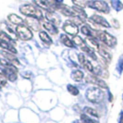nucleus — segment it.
<instances>
[{
    "mask_svg": "<svg viewBox=\"0 0 123 123\" xmlns=\"http://www.w3.org/2000/svg\"><path fill=\"white\" fill-rule=\"evenodd\" d=\"M88 6L90 7H92L93 9H96L100 12L103 13H108L109 12V6L108 5L104 2V1H99V0H94L92 1L88 4Z\"/></svg>",
    "mask_w": 123,
    "mask_h": 123,
    "instance_id": "nucleus-6",
    "label": "nucleus"
},
{
    "mask_svg": "<svg viewBox=\"0 0 123 123\" xmlns=\"http://www.w3.org/2000/svg\"><path fill=\"white\" fill-rule=\"evenodd\" d=\"M98 51L99 55H101V57L102 58H104L106 62H110L111 61V58H112V56H111V53L108 51V50L105 48L104 45H101V44H99L98 46Z\"/></svg>",
    "mask_w": 123,
    "mask_h": 123,
    "instance_id": "nucleus-13",
    "label": "nucleus"
},
{
    "mask_svg": "<svg viewBox=\"0 0 123 123\" xmlns=\"http://www.w3.org/2000/svg\"><path fill=\"white\" fill-rule=\"evenodd\" d=\"M72 2L76 6H80V7H84L86 5L84 0H72Z\"/></svg>",
    "mask_w": 123,
    "mask_h": 123,
    "instance_id": "nucleus-31",
    "label": "nucleus"
},
{
    "mask_svg": "<svg viewBox=\"0 0 123 123\" xmlns=\"http://www.w3.org/2000/svg\"><path fill=\"white\" fill-rule=\"evenodd\" d=\"M7 82V78L2 72H0V89L4 87Z\"/></svg>",
    "mask_w": 123,
    "mask_h": 123,
    "instance_id": "nucleus-28",
    "label": "nucleus"
},
{
    "mask_svg": "<svg viewBox=\"0 0 123 123\" xmlns=\"http://www.w3.org/2000/svg\"><path fill=\"white\" fill-rule=\"evenodd\" d=\"M70 20H71V21H73L74 23L77 25V26H78V25L82 24V22L84 21L82 18H80V17H78V16H72Z\"/></svg>",
    "mask_w": 123,
    "mask_h": 123,
    "instance_id": "nucleus-29",
    "label": "nucleus"
},
{
    "mask_svg": "<svg viewBox=\"0 0 123 123\" xmlns=\"http://www.w3.org/2000/svg\"><path fill=\"white\" fill-rule=\"evenodd\" d=\"M75 123H84V122H82V121H76Z\"/></svg>",
    "mask_w": 123,
    "mask_h": 123,
    "instance_id": "nucleus-33",
    "label": "nucleus"
},
{
    "mask_svg": "<svg viewBox=\"0 0 123 123\" xmlns=\"http://www.w3.org/2000/svg\"><path fill=\"white\" fill-rule=\"evenodd\" d=\"M0 68L3 74L7 78V80H9L10 81H15L17 80L18 69L12 63L7 61L6 59L0 58Z\"/></svg>",
    "mask_w": 123,
    "mask_h": 123,
    "instance_id": "nucleus-1",
    "label": "nucleus"
},
{
    "mask_svg": "<svg viewBox=\"0 0 123 123\" xmlns=\"http://www.w3.org/2000/svg\"><path fill=\"white\" fill-rule=\"evenodd\" d=\"M72 42L76 43V44H78V45H82V44H84V42H83V40L80 38V36H78V35H75L73 36V40H72Z\"/></svg>",
    "mask_w": 123,
    "mask_h": 123,
    "instance_id": "nucleus-30",
    "label": "nucleus"
},
{
    "mask_svg": "<svg viewBox=\"0 0 123 123\" xmlns=\"http://www.w3.org/2000/svg\"><path fill=\"white\" fill-rule=\"evenodd\" d=\"M86 97L92 103H100L104 99V92L100 87H92L87 90Z\"/></svg>",
    "mask_w": 123,
    "mask_h": 123,
    "instance_id": "nucleus-3",
    "label": "nucleus"
},
{
    "mask_svg": "<svg viewBox=\"0 0 123 123\" xmlns=\"http://www.w3.org/2000/svg\"><path fill=\"white\" fill-rule=\"evenodd\" d=\"M85 42H86L85 43H86L87 45H88L89 47L92 48L93 50L98 49L99 43H98V42H97V40L95 39V37H88V38H86Z\"/></svg>",
    "mask_w": 123,
    "mask_h": 123,
    "instance_id": "nucleus-18",
    "label": "nucleus"
},
{
    "mask_svg": "<svg viewBox=\"0 0 123 123\" xmlns=\"http://www.w3.org/2000/svg\"><path fill=\"white\" fill-rule=\"evenodd\" d=\"M20 12L22 13L23 15H26L27 17H35L38 19H43V16L42 11L37 7V6L31 5V4H25L19 7Z\"/></svg>",
    "mask_w": 123,
    "mask_h": 123,
    "instance_id": "nucleus-2",
    "label": "nucleus"
},
{
    "mask_svg": "<svg viewBox=\"0 0 123 123\" xmlns=\"http://www.w3.org/2000/svg\"><path fill=\"white\" fill-rule=\"evenodd\" d=\"M72 78H73V80L75 81H81L82 79H83V72L82 71H80V70H75L73 71V73H72Z\"/></svg>",
    "mask_w": 123,
    "mask_h": 123,
    "instance_id": "nucleus-25",
    "label": "nucleus"
},
{
    "mask_svg": "<svg viewBox=\"0 0 123 123\" xmlns=\"http://www.w3.org/2000/svg\"><path fill=\"white\" fill-rule=\"evenodd\" d=\"M96 37L98 38L99 40L102 42V43L109 46V47H113L116 45L117 43V40L114 36H112L111 34L105 32V31H97L96 32Z\"/></svg>",
    "mask_w": 123,
    "mask_h": 123,
    "instance_id": "nucleus-4",
    "label": "nucleus"
},
{
    "mask_svg": "<svg viewBox=\"0 0 123 123\" xmlns=\"http://www.w3.org/2000/svg\"><path fill=\"white\" fill-rule=\"evenodd\" d=\"M7 19H8L11 23H13V24H15V25L23 24V22H24L23 18L18 17V15H16V14H9L8 17H7Z\"/></svg>",
    "mask_w": 123,
    "mask_h": 123,
    "instance_id": "nucleus-17",
    "label": "nucleus"
},
{
    "mask_svg": "<svg viewBox=\"0 0 123 123\" xmlns=\"http://www.w3.org/2000/svg\"><path fill=\"white\" fill-rule=\"evenodd\" d=\"M60 42H61L64 45L68 46V47H73L74 46L73 42H72L66 34H61V35H60Z\"/></svg>",
    "mask_w": 123,
    "mask_h": 123,
    "instance_id": "nucleus-24",
    "label": "nucleus"
},
{
    "mask_svg": "<svg viewBox=\"0 0 123 123\" xmlns=\"http://www.w3.org/2000/svg\"><path fill=\"white\" fill-rule=\"evenodd\" d=\"M80 31L82 32V34H84V35H86V36H88V37H95L93 30H92V28H90L89 26H87V25L81 26Z\"/></svg>",
    "mask_w": 123,
    "mask_h": 123,
    "instance_id": "nucleus-23",
    "label": "nucleus"
},
{
    "mask_svg": "<svg viewBox=\"0 0 123 123\" xmlns=\"http://www.w3.org/2000/svg\"><path fill=\"white\" fill-rule=\"evenodd\" d=\"M88 1H90V2H92V1H94V0H88Z\"/></svg>",
    "mask_w": 123,
    "mask_h": 123,
    "instance_id": "nucleus-34",
    "label": "nucleus"
},
{
    "mask_svg": "<svg viewBox=\"0 0 123 123\" xmlns=\"http://www.w3.org/2000/svg\"><path fill=\"white\" fill-rule=\"evenodd\" d=\"M16 32L17 35L19 39H21L22 41H29L32 38V33H31V29L24 24L18 25L16 28Z\"/></svg>",
    "mask_w": 123,
    "mask_h": 123,
    "instance_id": "nucleus-5",
    "label": "nucleus"
},
{
    "mask_svg": "<svg viewBox=\"0 0 123 123\" xmlns=\"http://www.w3.org/2000/svg\"><path fill=\"white\" fill-rule=\"evenodd\" d=\"M90 18L99 26H103L105 28H109L110 27L109 23L106 21V19L105 18H103V17H101V16H99V15H92Z\"/></svg>",
    "mask_w": 123,
    "mask_h": 123,
    "instance_id": "nucleus-14",
    "label": "nucleus"
},
{
    "mask_svg": "<svg viewBox=\"0 0 123 123\" xmlns=\"http://www.w3.org/2000/svg\"><path fill=\"white\" fill-rule=\"evenodd\" d=\"M1 55L5 57V59H6L7 61H9L10 63H12L13 65H16V66L20 65V63H19L18 59L17 58V56H15L13 53H10L8 51H2Z\"/></svg>",
    "mask_w": 123,
    "mask_h": 123,
    "instance_id": "nucleus-12",
    "label": "nucleus"
},
{
    "mask_svg": "<svg viewBox=\"0 0 123 123\" xmlns=\"http://www.w3.org/2000/svg\"><path fill=\"white\" fill-rule=\"evenodd\" d=\"M85 80L88 83H92V84H95L98 87L102 88V89H106L107 85L105 81L103 80V79H100L98 76L93 75V74H88L85 77Z\"/></svg>",
    "mask_w": 123,
    "mask_h": 123,
    "instance_id": "nucleus-7",
    "label": "nucleus"
},
{
    "mask_svg": "<svg viewBox=\"0 0 123 123\" xmlns=\"http://www.w3.org/2000/svg\"><path fill=\"white\" fill-rule=\"evenodd\" d=\"M39 36L41 38V40L43 41L44 43H46L47 45H50V44H52L53 43V41H52V39H51V37L49 36V34L46 32V31H40V33H39Z\"/></svg>",
    "mask_w": 123,
    "mask_h": 123,
    "instance_id": "nucleus-22",
    "label": "nucleus"
},
{
    "mask_svg": "<svg viewBox=\"0 0 123 123\" xmlns=\"http://www.w3.org/2000/svg\"><path fill=\"white\" fill-rule=\"evenodd\" d=\"M45 18L47 19V21L53 23L55 26H58L60 24V18L54 11H46L45 12Z\"/></svg>",
    "mask_w": 123,
    "mask_h": 123,
    "instance_id": "nucleus-11",
    "label": "nucleus"
},
{
    "mask_svg": "<svg viewBox=\"0 0 123 123\" xmlns=\"http://www.w3.org/2000/svg\"><path fill=\"white\" fill-rule=\"evenodd\" d=\"M94 75H96V76H98V77H103V78H105V77H107L108 76V74L106 72V70H105V68L102 66V65H97L95 68L93 67V71H92Z\"/></svg>",
    "mask_w": 123,
    "mask_h": 123,
    "instance_id": "nucleus-16",
    "label": "nucleus"
},
{
    "mask_svg": "<svg viewBox=\"0 0 123 123\" xmlns=\"http://www.w3.org/2000/svg\"><path fill=\"white\" fill-rule=\"evenodd\" d=\"M68 92L70 93V94H72V95H78L79 94V89L77 88V87L75 86H72V85H68Z\"/></svg>",
    "mask_w": 123,
    "mask_h": 123,
    "instance_id": "nucleus-27",
    "label": "nucleus"
},
{
    "mask_svg": "<svg viewBox=\"0 0 123 123\" xmlns=\"http://www.w3.org/2000/svg\"><path fill=\"white\" fill-rule=\"evenodd\" d=\"M0 47L2 49H5L6 51H8L10 53L13 54H16L17 53V50L15 49V47L13 46V44L9 43H6V42H3V41H0Z\"/></svg>",
    "mask_w": 123,
    "mask_h": 123,
    "instance_id": "nucleus-19",
    "label": "nucleus"
},
{
    "mask_svg": "<svg viewBox=\"0 0 123 123\" xmlns=\"http://www.w3.org/2000/svg\"><path fill=\"white\" fill-rule=\"evenodd\" d=\"M0 41L6 42L11 44H15V39H13L10 35H8L5 31H0Z\"/></svg>",
    "mask_w": 123,
    "mask_h": 123,
    "instance_id": "nucleus-21",
    "label": "nucleus"
},
{
    "mask_svg": "<svg viewBox=\"0 0 123 123\" xmlns=\"http://www.w3.org/2000/svg\"><path fill=\"white\" fill-rule=\"evenodd\" d=\"M78 58H79V61H80V65L85 68L86 70L90 71V72L93 71V66H92V64L87 58V56L84 54H80V55H78Z\"/></svg>",
    "mask_w": 123,
    "mask_h": 123,
    "instance_id": "nucleus-10",
    "label": "nucleus"
},
{
    "mask_svg": "<svg viewBox=\"0 0 123 123\" xmlns=\"http://www.w3.org/2000/svg\"><path fill=\"white\" fill-rule=\"evenodd\" d=\"M24 22L26 23V25L34 31H39L41 29V24H40V21L39 19L35 17H30L28 16L27 18H25Z\"/></svg>",
    "mask_w": 123,
    "mask_h": 123,
    "instance_id": "nucleus-9",
    "label": "nucleus"
},
{
    "mask_svg": "<svg viewBox=\"0 0 123 123\" xmlns=\"http://www.w3.org/2000/svg\"><path fill=\"white\" fill-rule=\"evenodd\" d=\"M43 27L51 34H57L58 33V29L56 28V26L49 22V21H43Z\"/></svg>",
    "mask_w": 123,
    "mask_h": 123,
    "instance_id": "nucleus-15",
    "label": "nucleus"
},
{
    "mask_svg": "<svg viewBox=\"0 0 123 123\" xmlns=\"http://www.w3.org/2000/svg\"><path fill=\"white\" fill-rule=\"evenodd\" d=\"M72 9H73V11H74V14H76V16L80 17V18H82L83 20H85V19L87 18L86 13H85V11L82 9V7L74 6L73 7H72Z\"/></svg>",
    "mask_w": 123,
    "mask_h": 123,
    "instance_id": "nucleus-20",
    "label": "nucleus"
},
{
    "mask_svg": "<svg viewBox=\"0 0 123 123\" xmlns=\"http://www.w3.org/2000/svg\"><path fill=\"white\" fill-rule=\"evenodd\" d=\"M80 119H81L82 122H84V123H95L93 120H92L90 117H88V116H86V115H81Z\"/></svg>",
    "mask_w": 123,
    "mask_h": 123,
    "instance_id": "nucleus-32",
    "label": "nucleus"
},
{
    "mask_svg": "<svg viewBox=\"0 0 123 123\" xmlns=\"http://www.w3.org/2000/svg\"><path fill=\"white\" fill-rule=\"evenodd\" d=\"M63 30H64V31H66V33H68L71 36L77 35L79 32L78 26L75 24L73 21H71L70 19L65 21V23L63 24Z\"/></svg>",
    "mask_w": 123,
    "mask_h": 123,
    "instance_id": "nucleus-8",
    "label": "nucleus"
},
{
    "mask_svg": "<svg viewBox=\"0 0 123 123\" xmlns=\"http://www.w3.org/2000/svg\"><path fill=\"white\" fill-rule=\"evenodd\" d=\"M85 113L88 114V116H92V117H98V113L97 111L95 109H93L92 107H85Z\"/></svg>",
    "mask_w": 123,
    "mask_h": 123,
    "instance_id": "nucleus-26",
    "label": "nucleus"
}]
</instances>
